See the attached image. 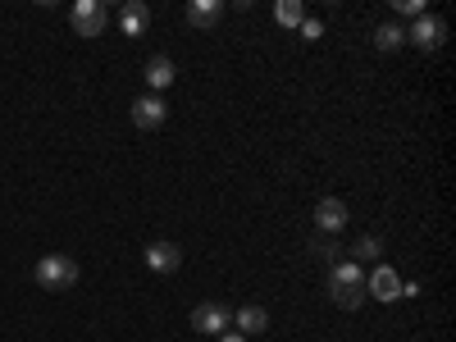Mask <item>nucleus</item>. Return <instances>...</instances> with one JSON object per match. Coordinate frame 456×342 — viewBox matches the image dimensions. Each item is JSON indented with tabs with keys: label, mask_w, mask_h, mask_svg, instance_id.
<instances>
[{
	"label": "nucleus",
	"mask_w": 456,
	"mask_h": 342,
	"mask_svg": "<svg viewBox=\"0 0 456 342\" xmlns=\"http://www.w3.org/2000/svg\"><path fill=\"white\" fill-rule=\"evenodd\" d=\"M329 297H333V306L342 311H361L370 292H365V270L356 260H338L333 270H329Z\"/></svg>",
	"instance_id": "f257e3e1"
},
{
	"label": "nucleus",
	"mask_w": 456,
	"mask_h": 342,
	"mask_svg": "<svg viewBox=\"0 0 456 342\" xmlns=\"http://www.w3.org/2000/svg\"><path fill=\"white\" fill-rule=\"evenodd\" d=\"M32 279H37V288H46V292H69L73 283H78V260L73 256H42L32 265Z\"/></svg>",
	"instance_id": "f03ea898"
},
{
	"label": "nucleus",
	"mask_w": 456,
	"mask_h": 342,
	"mask_svg": "<svg viewBox=\"0 0 456 342\" xmlns=\"http://www.w3.org/2000/svg\"><path fill=\"white\" fill-rule=\"evenodd\" d=\"M69 23L78 37H101L105 23H110V10L101 5V0H78V5L69 10Z\"/></svg>",
	"instance_id": "7ed1b4c3"
},
{
	"label": "nucleus",
	"mask_w": 456,
	"mask_h": 342,
	"mask_svg": "<svg viewBox=\"0 0 456 342\" xmlns=\"http://www.w3.org/2000/svg\"><path fill=\"white\" fill-rule=\"evenodd\" d=\"M406 42L411 46H420V51H438L447 42V23L438 14H420L411 28H406Z\"/></svg>",
	"instance_id": "20e7f679"
},
{
	"label": "nucleus",
	"mask_w": 456,
	"mask_h": 342,
	"mask_svg": "<svg viewBox=\"0 0 456 342\" xmlns=\"http://www.w3.org/2000/svg\"><path fill=\"white\" fill-rule=\"evenodd\" d=\"M228 324H233V311H228L224 301H201V306L192 311V329H197V333H206V338L228 333Z\"/></svg>",
	"instance_id": "39448f33"
},
{
	"label": "nucleus",
	"mask_w": 456,
	"mask_h": 342,
	"mask_svg": "<svg viewBox=\"0 0 456 342\" xmlns=\"http://www.w3.org/2000/svg\"><path fill=\"white\" fill-rule=\"evenodd\" d=\"M165 119H169V105H165V96L146 92V96H137V101H133V124H137L142 133H156V128H165Z\"/></svg>",
	"instance_id": "423d86ee"
},
{
	"label": "nucleus",
	"mask_w": 456,
	"mask_h": 342,
	"mask_svg": "<svg viewBox=\"0 0 456 342\" xmlns=\"http://www.w3.org/2000/svg\"><path fill=\"white\" fill-rule=\"evenodd\" d=\"M365 292L374 297V301H393L402 297V274L393 270V265H374V274H365Z\"/></svg>",
	"instance_id": "0eeeda50"
},
{
	"label": "nucleus",
	"mask_w": 456,
	"mask_h": 342,
	"mask_svg": "<svg viewBox=\"0 0 456 342\" xmlns=\"http://www.w3.org/2000/svg\"><path fill=\"white\" fill-rule=\"evenodd\" d=\"M347 219H352L347 201H338V197H320V206H315V224H320V233H324V238L342 233V228H347Z\"/></svg>",
	"instance_id": "6e6552de"
},
{
	"label": "nucleus",
	"mask_w": 456,
	"mask_h": 342,
	"mask_svg": "<svg viewBox=\"0 0 456 342\" xmlns=\"http://www.w3.org/2000/svg\"><path fill=\"white\" fill-rule=\"evenodd\" d=\"M178 265H183V251L174 242H151L146 247V270L151 274H174Z\"/></svg>",
	"instance_id": "1a4fd4ad"
},
{
	"label": "nucleus",
	"mask_w": 456,
	"mask_h": 342,
	"mask_svg": "<svg viewBox=\"0 0 456 342\" xmlns=\"http://www.w3.org/2000/svg\"><path fill=\"white\" fill-rule=\"evenodd\" d=\"M142 73H146V87L160 96V92H165V87L174 83V73H178V69H174V60H169V55H151Z\"/></svg>",
	"instance_id": "9d476101"
},
{
	"label": "nucleus",
	"mask_w": 456,
	"mask_h": 342,
	"mask_svg": "<svg viewBox=\"0 0 456 342\" xmlns=\"http://www.w3.org/2000/svg\"><path fill=\"white\" fill-rule=\"evenodd\" d=\"M119 28H124L128 37H142V32L151 28V10L142 5V0H124V10H119Z\"/></svg>",
	"instance_id": "9b49d317"
},
{
	"label": "nucleus",
	"mask_w": 456,
	"mask_h": 342,
	"mask_svg": "<svg viewBox=\"0 0 456 342\" xmlns=\"http://www.w3.org/2000/svg\"><path fill=\"white\" fill-rule=\"evenodd\" d=\"M224 19V0H192L187 5V23L192 28H215Z\"/></svg>",
	"instance_id": "f8f14e48"
},
{
	"label": "nucleus",
	"mask_w": 456,
	"mask_h": 342,
	"mask_svg": "<svg viewBox=\"0 0 456 342\" xmlns=\"http://www.w3.org/2000/svg\"><path fill=\"white\" fill-rule=\"evenodd\" d=\"M233 324H238L242 338L247 333H265V329H270V311H265V306H238L233 311Z\"/></svg>",
	"instance_id": "ddd939ff"
},
{
	"label": "nucleus",
	"mask_w": 456,
	"mask_h": 342,
	"mask_svg": "<svg viewBox=\"0 0 456 342\" xmlns=\"http://www.w3.org/2000/svg\"><path fill=\"white\" fill-rule=\"evenodd\" d=\"M374 46L379 51H402L406 46V28L402 23H379L374 28Z\"/></svg>",
	"instance_id": "4468645a"
},
{
	"label": "nucleus",
	"mask_w": 456,
	"mask_h": 342,
	"mask_svg": "<svg viewBox=\"0 0 456 342\" xmlns=\"http://www.w3.org/2000/svg\"><path fill=\"white\" fill-rule=\"evenodd\" d=\"M274 23L279 28H301V23H306V5H301V0H279V5H274Z\"/></svg>",
	"instance_id": "2eb2a0df"
},
{
	"label": "nucleus",
	"mask_w": 456,
	"mask_h": 342,
	"mask_svg": "<svg viewBox=\"0 0 456 342\" xmlns=\"http://www.w3.org/2000/svg\"><path fill=\"white\" fill-rule=\"evenodd\" d=\"M379 256H384V242H379L374 233L356 238V247H352V260H356V265H365V260H379Z\"/></svg>",
	"instance_id": "dca6fc26"
},
{
	"label": "nucleus",
	"mask_w": 456,
	"mask_h": 342,
	"mask_svg": "<svg viewBox=\"0 0 456 342\" xmlns=\"http://www.w3.org/2000/svg\"><path fill=\"white\" fill-rule=\"evenodd\" d=\"M311 256H320V260L338 265V260H342V247H338V238H324V233H320V238L311 242Z\"/></svg>",
	"instance_id": "f3484780"
},
{
	"label": "nucleus",
	"mask_w": 456,
	"mask_h": 342,
	"mask_svg": "<svg viewBox=\"0 0 456 342\" xmlns=\"http://www.w3.org/2000/svg\"><path fill=\"white\" fill-rule=\"evenodd\" d=\"M393 10H397V14H411V19H420V14H425V0H393Z\"/></svg>",
	"instance_id": "a211bd4d"
},
{
	"label": "nucleus",
	"mask_w": 456,
	"mask_h": 342,
	"mask_svg": "<svg viewBox=\"0 0 456 342\" xmlns=\"http://www.w3.org/2000/svg\"><path fill=\"white\" fill-rule=\"evenodd\" d=\"M297 32L306 37V42H320V37H324V23H320V19H306V23H301Z\"/></svg>",
	"instance_id": "6ab92c4d"
},
{
	"label": "nucleus",
	"mask_w": 456,
	"mask_h": 342,
	"mask_svg": "<svg viewBox=\"0 0 456 342\" xmlns=\"http://www.w3.org/2000/svg\"><path fill=\"white\" fill-rule=\"evenodd\" d=\"M215 342H247V338H242V333H233V329H228V333H219Z\"/></svg>",
	"instance_id": "aec40b11"
}]
</instances>
